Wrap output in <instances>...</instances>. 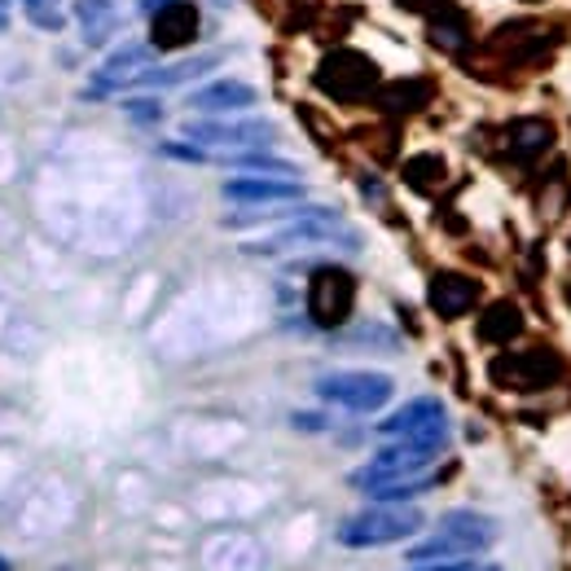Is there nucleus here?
Listing matches in <instances>:
<instances>
[{
	"label": "nucleus",
	"mask_w": 571,
	"mask_h": 571,
	"mask_svg": "<svg viewBox=\"0 0 571 571\" xmlns=\"http://www.w3.org/2000/svg\"><path fill=\"white\" fill-rule=\"evenodd\" d=\"M497 541V523L480 510H448L439 519V527L418 541L409 549V562L422 567V562H448V558H467V554H480Z\"/></svg>",
	"instance_id": "nucleus-1"
},
{
	"label": "nucleus",
	"mask_w": 571,
	"mask_h": 571,
	"mask_svg": "<svg viewBox=\"0 0 571 571\" xmlns=\"http://www.w3.org/2000/svg\"><path fill=\"white\" fill-rule=\"evenodd\" d=\"M316 84L343 101H352V97H365L374 84H378V66L357 53V49H334L321 66H316Z\"/></svg>",
	"instance_id": "nucleus-6"
},
{
	"label": "nucleus",
	"mask_w": 571,
	"mask_h": 571,
	"mask_svg": "<svg viewBox=\"0 0 571 571\" xmlns=\"http://www.w3.org/2000/svg\"><path fill=\"white\" fill-rule=\"evenodd\" d=\"M75 18L84 23V40H105V32L120 23L114 18V0H75Z\"/></svg>",
	"instance_id": "nucleus-15"
},
{
	"label": "nucleus",
	"mask_w": 571,
	"mask_h": 571,
	"mask_svg": "<svg viewBox=\"0 0 571 571\" xmlns=\"http://www.w3.org/2000/svg\"><path fill=\"white\" fill-rule=\"evenodd\" d=\"M510 141H514V150H519V154H532V150H545V146L554 141V128H549V124H541V120H523V124H514Z\"/></svg>",
	"instance_id": "nucleus-16"
},
{
	"label": "nucleus",
	"mask_w": 571,
	"mask_h": 571,
	"mask_svg": "<svg viewBox=\"0 0 571 571\" xmlns=\"http://www.w3.org/2000/svg\"><path fill=\"white\" fill-rule=\"evenodd\" d=\"M352 277L343 269H321L312 273V286H308V308H312V321L316 325H338L343 316L352 312Z\"/></svg>",
	"instance_id": "nucleus-8"
},
{
	"label": "nucleus",
	"mask_w": 571,
	"mask_h": 571,
	"mask_svg": "<svg viewBox=\"0 0 571 571\" xmlns=\"http://www.w3.org/2000/svg\"><path fill=\"white\" fill-rule=\"evenodd\" d=\"M400 10H413V14H426V18H435V14H444L452 0H396Z\"/></svg>",
	"instance_id": "nucleus-21"
},
{
	"label": "nucleus",
	"mask_w": 571,
	"mask_h": 571,
	"mask_svg": "<svg viewBox=\"0 0 571 571\" xmlns=\"http://www.w3.org/2000/svg\"><path fill=\"white\" fill-rule=\"evenodd\" d=\"M194 40H198V10L189 0H172V5L150 14V45L154 49L176 53V49H189Z\"/></svg>",
	"instance_id": "nucleus-9"
},
{
	"label": "nucleus",
	"mask_w": 571,
	"mask_h": 571,
	"mask_svg": "<svg viewBox=\"0 0 571 571\" xmlns=\"http://www.w3.org/2000/svg\"><path fill=\"white\" fill-rule=\"evenodd\" d=\"M215 66H220V53L181 58V62H172V66H146V71L137 75L133 88H172V84H189V79H198V75H207V71H215Z\"/></svg>",
	"instance_id": "nucleus-13"
},
{
	"label": "nucleus",
	"mask_w": 571,
	"mask_h": 571,
	"mask_svg": "<svg viewBox=\"0 0 571 571\" xmlns=\"http://www.w3.org/2000/svg\"><path fill=\"white\" fill-rule=\"evenodd\" d=\"M462 571H501V567H475V562H467Z\"/></svg>",
	"instance_id": "nucleus-24"
},
{
	"label": "nucleus",
	"mask_w": 571,
	"mask_h": 571,
	"mask_svg": "<svg viewBox=\"0 0 571 571\" xmlns=\"http://www.w3.org/2000/svg\"><path fill=\"white\" fill-rule=\"evenodd\" d=\"M163 5H172V0H141V10H146V14H154V10H163Z\"/></svg>",
	"instance_id": "nucleus-23"
},
{
	"label": "nucleus",
	"mask_w": 571,
	"mask_h": 571,
	"mask_svg": "<svg viewBox=\"0 0 571 571\" xmlns=\"http://www.w3.org/2000/svg\"><path fill=\"white\" fill-rule=\"evenodd\" d=\"M181 137L202 150H251V146H269L277 133L264 120H202V124H185Z\"/></svg>",
	"instance_id": "nucleus-5"
},
{
	"label": "nucleus",
	"mask_w": 571,
	"mask_h": 571,
	"mask_svg": "<svg viewBox=\"0 0 571 571\" xmlns=\"http://www.w3.org/2000/svg\"><path fill=\"white\" fill-rule=\"evenodd\" d=\"M260 101V92L243 79H211L202 88L189 92V110H207V114H234V110H251Z\"/></svg>",
	"instance_id": "nucleus-12"
},
{
	"label": "nucleus",
	"mask_w": 571,
	"mask_h": 571,
	"mask_svg": "<svg viewBox=\"0 0 571 571\" xmlns=\"http://www.w3.org/2000/svg\"><path fill=\"white\" fill-rule=\"evenodd\" d=\"M163 154H167V159H181V163H202V159H207V150H202V146H194V141H189V146L167 141V146H163Z\"/></svg>",
	"instance_id": "nucleus-22"
},
{
	"label": "nucleus",
	"mask_w": 571,
	"mask_h": 571,
	"mask_svg": "<svg viewBox=\"0 0 571 571\" xmlns=\"http://www.w3.org/2000/svg\"><path fill=\"white\" fill-rule=\"evenodd\" d=\"M0 571H10V562H5V558H0Z\"/></svg>",
	"instance_id": "nucleus-25"
},
{
	"label": "nucleus",
	"mask_w": 571,
	"mask_h": 571,
	"mask_svg": "<svg viewBox=\"0 0 571 571\" xmlns=\"http://www.w3.org/2000/svg\"><path fill=\"white\" fill-rule=\"evenodd\" d=\"M124 110H128V120H137L141 128H150V124L163 120V105L159 101H124Z\"/></svg>",
	"instance_id": "nucleus-19"
},
{
	"label": "nucleus",
	"mask_w": 571,
	"mask_h": 571,
	"mask_svg": "<svg viewBox=\"0 0 571 571\" xmlns=\"http://www.w3.org/2000/svg\"><path fill=\"white\" fill-rule=\"evenodd\" d=\"M228 163L243 167V172H256V176H295V167L282 163V159H273V154H234Z\"/></svg>",
	"instance_id": "nucleus-17"
},
{
	"label": "nucleus",
	"mask_w": 571,
	"mask_h": 571,
	"mask_svg": "<svg viewBox=\"0 0 571 571\" xmlns=\"http://www.w3.org/2000/svg\"><path fill=\"white\" fill-rule=\"evenodd\" d=\"M422 510L405 506V501H374L370 510L352 514L348 523H338V545L348 549H378V545H396L422 532Z\"/></svg>",
	"instance_id": "nucleus-2"
},
{
	"label": "nucleus",
	"mask_w": 571,
	"mask_h": 571,
	"mask_svg": "<svg viewBox=\"0 0 571 571\" xmlns=\"http://www.w3.org/2000/svg\"><path fill=\"white\" fill-rule=\"evenodd\" d=\"M0 32H5V14H0Z\"/></svg>",
	"instance_id": "nucleus-26"
},
{
	"label": "nucleus",
	"mask_w": 571,
	"mask_h": 571,
	"mask_svg": "<svg viewBox=\"0 0 571 571\" xmlns=\"http://www.w3.org/2000/svg\"><path fill=\"white\" fill-rule=\"evenodd\" d=\"M150 58H154V45H124V49H114V53L97 66L88 92L101 97V92H114V88H133L137 75L150 66Z\"/></svg>",
	"instance_id": "nucleus-10"
},
{
	"label": "nucleus",
	"mask_w": 571,
	"mask_h": 571,
	"mask_svg": "<svg viewBox=\"0 0 571 571\" xmlns=\"http://www.w3.org/2000/svg\"><path fill=\"white\" fill-rule=\"evenodd\" d=\"M475 299H480V286H475L471 277L439 273V277L431 282V308H435L439 316H462V312H471Z\"/></svg>",
	"instance_id": "nucleus-14"
},
{
	"label": "nucleus",
	"mask_w": 571,
	"mask_h": 571,
	"mask_svg": "<svg viewBox=\"0 0 571 571\" xmlns=\"http://www.w3.org/2000/svg\"><path fill=\"white\" fill-rule=\"evenodd\" d=\"M378 431L392 439H448V413L435 396H418L400 405L392 418H383Z\"/></svg>",
	"instance_id": "nucleus-7"
},
{
	"label": "nucleus",
	"mask_w": 571,
	"mask_h": 571,
	"mask_svg": "<svg viewBox=\"0 0 571 571\" xmlns=\"http://www.w3.org/2000/svg\"><path fill=\"white\" fill-rule=\"evenodd\" d=\"M316 396L325 405L348 409V413H378L396 396V383L387 374H370V370H343V374L316 378Z\"/></svg>",
	"instance_id": "nucleus-4"
},
{
	"label": "nucleus",
	"mask_w": 571,
	"mask_h": 571,
	"mask_svg": "<svg viewBox=\"0 0 571 571\" xmlns=\"http://www.w3.org/2000/svg\"><path fill=\"white\" fill-rule=\"evenodd\" d=\"M519 330V308L514 303H497L493 312H488V321H484V334L488 338H510Z\"/></svg>",
	"instance_id": "nucleus-18"
},
{
	"label": "nucleus",
	"mask_w": 571,
	"mask_h": 571,
	"mask_svg": "<svg viewBox=\"0 0 571 571\" xmlns=\"http://www.w3.org/2000/svg\"><path fill=\"white\" fill-rule=\"evenodd\" d=\"M27 14H32V23H36L40 32H58V27H62V14H58L53 5H45V0H36V5H27Z\"/></svg>",
	"instance_id": "nucleus-20"
},
{
	"label": "nucleus",
	"mask_w": 571,
	"mask_h": 571,
	"mask_svg": "<svg viewBox=\"0 0 571 571\" xmlns=\"http://www.w3.org/2000/svg\"><path fill=\"white\" fill-rule=\"evenodd\" d=\"M224 198L243 207H273V202H299L303 185L290 176H238L224 181Z\"/></svg>",
	"instance_id": "nucleus-11"
},
{
	"label": "nucleus",
	"mask_w": 571,
	"mask_h": 571,
	"mask_svg": "<svg viewBox=\"0 0 571 571\" xmlns=\"http://www.w3.org/2000/svg\"><path fill=\"white\" fill-rule=\"evenodd\" d=\"M444 452V439H392L387 448L374 452V462L361 467L352 475V484L361 493H374L383 484H396V480H409V475H422L435 467V457Z\"/></svg>",
	"instance_id": "nucleus-3"
}]
</instances>
